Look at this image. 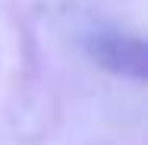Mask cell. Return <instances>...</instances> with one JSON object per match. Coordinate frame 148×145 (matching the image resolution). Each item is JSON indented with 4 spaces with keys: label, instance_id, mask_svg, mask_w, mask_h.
<instances>
[{
    "label": "cell",
    "instance_id": "obj_1",
    "mask_svg": "<svg viewBox=\"0 0 148 145\" xmlns=\"http://www.w3.org/2000/svg\"><path fill=\"white\" fill-rule=\"evenodd\" d=\"M91 57L110 73L129 76V79H148V47L145 41L129 35H98L88 44Z\"/></svg>",
    "mask_w": 148,
    "mask_h": 145
}]
</instances>
